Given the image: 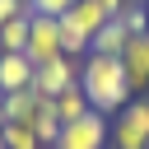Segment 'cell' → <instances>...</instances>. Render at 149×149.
Listing matches in <instances>:
<instances>
[{
  "label": "cell",
  "mask_w": 149,
  "mask_h": 149,
  "mask_svg": "<svg viewBox=\"0 0 149 149\" xmlns=\"http://www.w3.org/2000/svg\"><path fill=\"white\" fill-rule=\"evenodd\" d=\"M79 88H84V98H88V107L93 112H121L135 93H130V79H126V65H121V56H84V65H79Z\"/></svg>",
  "instance_id": "obj_1"
},
{
  "label": "cell",
  "mask_w": 149,
  "mask_h": 149,
  "mask_svg": "<svg viewBox=\"0 0 149 149\" xmlns=\"http://www.w3.org/2000/svg\"><path fill=\"white\" fill-rule=\"evenodd\" d=\"M116 149H149V98H130L112 121Z\"/></svg>",
  "instance_id": "obj_2"
},
{
  "label": "cell",
  "mask_w": 149,
  "mask_h": 149,
  "mask_svg": "<svg viewBox=\"0 0 149 149\" xmlns=\"http://www.w3.org/2000/svg\"><path fill=\"white\" fill-rule=\"evenodd\" d=\"M107 140H112V121H107L102 112H88V116H79V121H70V126H61L56 149H102Z\"/></svg>",
  "instance_id": "obj_3"
},
{
  "label": "cell",
  "mask_w": 149,
  "mask_h": 149,
  "mask_svg": "<svg viewBox=\"0 0 149 149\" xmlns=\"http://www.w3.org/2000/svg\"><path fill=\"white\" fill-rule=\"evenodd\" d=\"M23 56L33 61V70L47 65V61H56V56H65V51H61V19H42V14H33Z\"/></svg>",
  "instance_id": "obj_4"
},
{
  "label": "cell",
  "mask_w": 149,
  "mask_h": 149,
  "mask_svg": "<svg viewBox=\"0 0 149 149\" xmlns=\"http://www.w3.org/2000/svg\"><path fill=\"white\" fill-rule=\"evenodd\" d=\"M74 84H79V61H74V56H56V61H47V65L33 70V88H37L42 98H61V93L74 88Z\"/></svg>",
  "instance_id": "obj_5"
},
{
  "label": "cell",
  "mask_w": 149,
  "mask_h": 149,
  "mask_svg": "<svg viewBox=\"0 0 149 149\" xmlns=\"http://www.w3.org/2000/svg\"><path fill=\"white\" fill-rule=\"evenodd\" d=\"M121 65H126L130 93H144V88H149V33H140V37H130V42H126Z\"/></svg>",
  "instance_id": "obj_6"
},
{
  "label": "cell",
  "mask_w": 149,
  "mask_h": 149,
  "mask_svg": "<svg viewBox=\"0 0 149 149\" xmlns=\"http://www.w3.org/2000/svg\"><path fill=\"white\" fill-rule=\"evenodd\" d=\"M33 88V61L23 51H0V93H23Z\"/></svg>",
  "instance_id": "obj_7"
},
{
  "label": "cell",
  "mask_w": 149,
  "mask_h": 149,
  "mask_svg": "<svg viewBox=\"0 0 149 149\" xmlns=\"http://www.w3.org/2000/svg\"><path fill=\"white\" fill-rule=\"evenodd\" d=\"M28 126L37 130V140H42V149H56V140H61V116H56V107H51V98H42V93H37V107H33V116H28Z\"/></svg>",
  "instance_id": "obj_8"
},
{
  "label": "cell",
  "mask_w": 149,
  "mask_h": 149,
  "mask_svg": "<svg viewBox=\"0 0 149 149\" xmlns=\"http://www.w3.org/2000/svg\"><path fill=\"white\" fill-rule=\"evenodd\" d=\"M65 23H74V28L88 37V47H93V37H98V28L107 23V14H102V5H98V0H74V5H70V14H65Z\"/></svg>",
  "instance_id": "obj_9"
},
{
  "label": "cell",
  "mask_w": 149,
  "mask_h": 149,
  "mask_svg": "<svg viewBox=\"0 0 149 149\" xmlns=\"http://www.w3.org/2000/svg\"><path fill=\"white\" fill-rule=\"evenodd\" d=\"M126 42H130V33H126V23L121 19H107L102 28H98V37H93V56H121L126 51Z\"/></svg>",
  "instance_id": "obj_10"
},
{
  "label": "cell",
  "mask_w": 149,
  "mask_h": 149,
  "mask_svg": "<svg viewBox=\"0 0 149 149\" xmlns=\"http://www.w3.org/2000/svg\"><path fill=\"white\" fill-rule=\"evenodd\" d=\"M51 107H56V116H61V126H70V121H79V116H88V112H93L79 84H74V88H65L61 98H51Z\"/></svg>",
  "instance_id": "obj_11"
},
{
  "label": "cell",
  "mask_w": 149,
  "mask_h": 149,
  "mask_svg": "<svg viewBox=\"0 0 149 149\" xmlns=\"http://www.w3.org/2000/svg\"><path fill=\"white\" fill-rule=\"evenodd\" d=\"M37 107V88H23V93H0V121H28Z\"/></svg>",
  "instance_id": "obj_12"
},
{
  "label": "cell",
  "mask_w": 149,
  "mask_h": 149,
  "mask_svg": "<svg viewBox=\"0 0 149 149\" xmlns=\"http://www.w3.org/2000/svg\"><path fill=\"white\" fill-rule=\"evenodd\" d=\"M0 126H5V149H42V140L28 121H0Z\"/></svg>",
  "instance_id": "obj_13"
},
{
  "label": "cell",
  "mask_w": 149,
  "mask_h": 149,
  "mask_svg": "<svg viewBox=\"0 0 149 149\" xmlns=\"http://www.w3.org/2000/svg\"><path fill=\"white\" fill-rule=\"evenodd\" d=\"M28 23H33V14L9 19V23L0 28V51H23V47H28Z\"/></svg>",
  "instance_id": "obj_14"
},
{
  "label": "cell",
  "mask_w": 149,
  "mask_h": 149,
  "mask_svg": "<svg viewBox=\"0 0 149 149\" xmlns=\"http://www.w3.org/2000/svg\"><path fill=\"white\" fill-rule=\"evenodd\" d=\"M61 51H65V56H88V37H84L74 23H65V19H61Z\"/></svg>",
  "instance_id": "obj_15"
},
{
  "label": "cell",
  "mask_w": 149,
  "mask_h": 149,
  "mask_svg": "<svg viewBox=\"0 0 149 149\" xmlns=\"http://www.w3.org/2000/svg\"><path fill=\"white\" fill-rule=\"evenodd\" d=\"M121 23H126V33H130V37L149 33V14H144V5H140V0H130V5L121 9Z\"/></svg>",
  "instance_id": "obj_16"
},
{
  "label": "cell",
  "mask_w": 149,
  "mask_h": 149,
  "mask_svg": "<svg viewBox=\"0 0 149 149\" xmlns=\"http://www.w3.org/2000/svg\"><path fill=\"white\" fill-rule=\"evenodd\" d=\"M70 5H74V0H28V9H33V14H42V19H65V14H70Z\"/></svg>",
  "instance_id": "obj_17"
},
{
  "label": "cell",
  "mask_w": 149,
  "mask_h": 149,
  "mask_svg": "<svg viewBox=\"0 0 149 149\" xmlns=\"http://www.w3.org/2000/svg\"><path fill=\"white\" fill-rule=\"evenodd\" d=\"M23 14H33L28 0H0V28H5L9 19H23Z\"/></svg>",
  "instance_id": "obj_18"
},
{
  "label": "cell",
  "mask_w": 149,
  "mask_h": 149,
  "mask_svg": "<svg viewBox=\"0 0 149 149\" xmlns=\"http://www.w3.org/2000/svg\"><path fill=\"white\" fill-rule=\"evenodd\" d=\"M98 5H102V14H107V19H121V9H126L130 0H98Z\"/></svg>",
  "instance_id": "obj_19"
},
{
  "label": "cell",
  "mask_w": 149,
  "mask_h": 149,
  "mask_svg": "<svg viewBox=\"0 0 149 149\" xmlns=\"http://www.w3.org/2000/svg\"><path fill=\"white\" fill-rule=\"evenodd\" d=\"M0 149H5V126H0Z\"/></svg>",
  "instance_id": "obj_20"
},
{
  "label": "cell",
  "mask_w": 149,
  "mask_h": 149,
  "mask_svg": "<svg viewBox=\"0 0 149 149\" xmlns=\"http://www.w3.org/2000/svg\"><path fill=\"white\" fill-rule=\"evenodd\" d=\"M144 14H149V5H144Z\"/></svg>",
  "instance_id": "obj_21"
},
{
  "label": "cell",
  "mask_w": 149,
  "mask_h": 149,
  "mask_svg": "<svg viewBox=\"0 0 149 149\" xmlns=\"http://www.w3.org/2000/svg\"><path fill=\"white\" fill-rule=\"evenodd\" d=\"M140 5H149V0H140Z\"/></svg>",
  "instance_id": "obj_22"
}]
</instances>
